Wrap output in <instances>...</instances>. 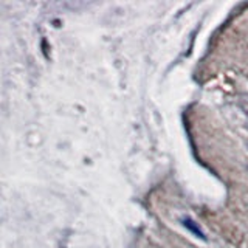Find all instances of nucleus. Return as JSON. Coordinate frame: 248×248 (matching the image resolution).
<instances>
[{"label":"nucleus","instance_id":"f257e3e1","mask_svg":"<svg viewBox=\"0 0 248 248\" xmlns=\"http://www.w3.org/2000/svg\"><path fill=\"white\" fill-rule=\"evenodd\" d=\"M239 107L242 108V112L248 116V95L247 93L239 95Z\"/></svg>","mask_w":248,"mask_h":248}]
</instances>
